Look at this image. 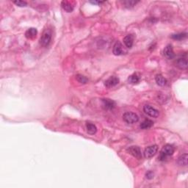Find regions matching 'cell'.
I'll list each match as a JSON object with an SVG mask.
<instances>
[{
	"instance_id": "cell-4",
	"label": "cell",
	"mask_w": 188,
	"mask_h": 188,
	"mask_svg": "<svg viewBox=\"0 0 188 188\" xmlns=\"http://www.w3.org/2000/svg\"><path fill=\"white\" fill-rule=\"evenodd\" d=\"M127 151L131 154V155H132L134 157H135L136 159H142V152H141V149L140 148V147H138L137 146H130L129 148H127Z\"/></svg>"
},
{
	"instance_id": "cell-7",
	"label": "cell",
	"mask_w": 188,
	"mask_h": 188,
	"mask_svg": "<svg viewBox=\"0 0 188 188\" xmlns=\"http://www.w3.org/2000/svg\"><path fill=\"white\" fill-rule=\"evenodd\" d=\"M102 107L106 110H112L115 107V102L110 99H103L102 100Z\"/></svg>"
},
{
	"instance_id": "cell-22",
	"label": "cell",
	"mask_w": 188,
	"mask_h": 188,
	"mask_svg": "<svg viewBox=\"0 0 188 188\" xmlns=\"http://www.w3.org/2000/svg\"><path fill=\"white\" fill-rule=\"evenodd\" d=\"M138 1H124V4H125L126 7H132L135 5Z\"/></svg>"
},
{
	"instance_id": "cell-12",
	"label": "cell",
	"mask_w": 188,
	"mask_h": 188,
	"mask_svg": "<svg viewBox=\"0 0 188 188\" xmlns=\"http://www.w3.org/2000/svg\"><path fill=\"white\" fill-rule=\"evenodd\" d=\"M176 66L181 69H186L187 67V60L186 56L184 58H180L176 60Z\"/></svg>"
},
{
	"instance_id": "cell-25",
	"label": "cell",
	"mask_w": 188,
	"mask_h": 188,
	"mask_svg": "<svg viewBox=\"0 0 188 188\" xmlns=\"http://www.w3.org/2000/svg\"><path fill=\"white\" fill-rule=\"evenodd\" d=\"M91 3H92V4H102V3H104V1H90Z\"/></svg>"
},
{
	"instance_id": "cell-2",
	"label": "cell",
	"mask_w": 188,
	"mask_h": 188,
	"mask_svg": "<svg viewBox=\"0 0 188 188\" xmlns=\"http://www.w3.org/2000/svg\"><path fill=\"white\" fill-rule=\"evenodd\" d=\"M123 120L126 124H135L139 121V117L136 113L132 112H126L123 115Z\"/></svg>"
},
{
	"instance_id": "cell-19",
	"label": "cell",
	"mask_w": 188,
	"mask_h": 188,
	"mask_svg": "<svg viewBox=\"0 0 188 188\" xmlns=\"http://www.w3.org/2000/svg\"><path fill=\"white\" fill-rule=\"evenodd\" d=\"M153 125H154V122H153L151 120L146 119L141 123V124H140V128H141L142 129H148L152 127Z\"/></svg>"
},
{
	"instance_id": "cell-8",
	"label": "cell",
	"mask_w": 188,
	"mask_h": 188,
	"mask_svg": "<svg viewBox=\"0 0 188 188\" xmlns=\"http://www.w3.org/2000/svg\"><path fill=\"white\" fill-rule=\"evenodd\" d=\"M163 54H164V56L167 58V59H173V58L175 57V54L174 52H173V46L171 45H167L165 49H164V51H163Z\"/></svg>"
},
{
	"instance_id": "cell-5",
	"label": "cell",
	"mask_w": 188,
	"mask_h": 188,
	"mask_svg": "<svg viewBox=\"0 0 188 188\" xmlns=\"http://www.w3.org/2000/svg\"><path fill=\"white\" fill-rule=\"evenodd\" d=\"M143 110H144L146 114L152 117V118H157L159 115V112L158 111L157 109H155L152 106L149 105H145L143 107Z\"/></svg>"
},
{
	"instance_id": "cell-11",
	"label": "cell",
	"mask_w": 188,
	"mask_h": 188,
	"mask_svg": "<svg viewBox=\"0 0 188 188\" xmlns=\"http://www.w3.org/2000/svg\"><path fill=\"white\" fill-rule=\"evenodd\" d=\"M119 83V79L115 77H110L105 82V85L107 88H113V87L117 85Z\"/></svg>"
},
{
	"instance_id": "cell-17",
	"label": "cell",
	"mask_w": 188,
	"mask_h": 188,
	"mask_svg": "<svg viewBox=\"0 0 188 188\" xmlns=\"http://www.w3.org/2000/svg\"><path fill=\"white\" fill-rule=\"evenodd\" d=\"M128 81L129 83L135 85V84L139 83V82L140 81V77L137 74H133L129 76L128 78Z\"/></svg>"
},
{
	"instance_id": "cell-21",
	"label": "cell",
	"mask_w": 188,
	"mask_h": 188,
	"mask_svg": "<svg viewBox=\"0 0 188 188\" xmlns=\"http://www.w3.org/2000/svg\"><path fill=\"white\" fill-rule=\"evenodd\" d=\"M76 78H77V81H78L79 83H80L81 84H86L88 82V79H87L86 77H85V76L81 75V74H78Z\"/></svg>"
},
{
	"instance_id": "cell-15",
	"label": "cell",
	"mask_w": 188,
	"mask_h": 188,
	"mask_svg": "<svg viewBox=\"0 0 188 188\" xmlns=\"http://www.w3.org/2000/svg\"><path fill=\"white\" fill-rule=\"evenodd\" d=\"M38 34V31L35 28H29L25 32V37L28 39H33L36 37Z\"/></svg>"
},
{
	"instance_id": "cell-14",
	"label": "cell",
	"mask_w": 188,
	"mask_h": 188,
	"mask_svg": "<svg viewBox=\"0 0 188 188\" xmlns=\"http://www.w3.org/2000/svg\"><path fill=\"white\" fill-rule=\"evenodd\" d=\"M124 43L127 48H132L134 43V37L132 35H128L124 37Z\"/></svg>"
},
{
	"instance_id": "cell-23",
	"label": "cell",
	"mask_w": 188,
	"mask_h": 188,
	"mask_svg": "<svg viewBox=\"0 0 188 188\" xmlns=\"http://www.w3.org/2000/svg\"><path fill=\"white\" fill-rule=\"evenodd\" d=\"M13 2H14V4H16L17 6L21 7H26V6L27 5V3L26 1H13Z\"/></svg>"
},
{
	"instance_id": "cell-24",
	"label": "cell",
	"mask_w": 188,
	"mask_h": 188,
	"mask_svg": "<svg viewBox=\"0 0 188 188\" xmlns=\"http://www.w3.org/2000/svg\"><path fill=\"white\" fill-rule=\"evenodd\" d=\"M146 176L148 179H151V178H154V173L152 171H148L146 173Z\"/></svg>"
},
{
	"instance_id": "cell-20",
	"label": "cell",
	"mask_w": 188,
	"mask_h": 188,
	"mask_svg": "<svg viewBox=\"0 0 188 188\" xmlns=\"http://www.w3.org/2000/svg\"><path fill=\"white\" fill-rule=\"evenodd\" d=\"M187 33L186 32H181V33H178V34H173L171 35V38L174 40H177V41H181L183 40V39L187 37Z\"/></svg>"
},
{
	"instance_id": "cell-1",
	"label": "cell",
	"mask_w": 188,
	"mask_h": 188,
	"mask_svg": "<svg viewBox=\"0 0 188 188\" xmlns=\"http://www.w3.org/2000/svg\"><path fill=\"white\" fill-rule=\"evenodd\" d=\"M174 147L170 144H166L163 146L160 151L159 159L160 161H165L168 157H170L174 153Z\"/></svg>"
},
{
	"instance_id": "cell-6",
	"label": "cell",
	"mask_w": 188,
	"mask_h": 188,
	"mask_svg": "<svg viewBox=\"0 0 188 188\" xmlns=\"http://www.w3.org/2000/svg\"><path fill=\"white\" fill-rule=\"evenodd\" d=\"M158 151V146L157 145H153V146H148L145 149L144 151V157L147 158V159H149L154 157L156 154H157Z\"/></svg>"
},
{
	"instance_id": "cell-9",
	"label": "cell",
	"mask_w": 188,
	"mask_h": 188,
	"mask_svg": "<svg viewBox=\"0 0 188 188\" xmlns=\"http://www.w3.org/2000/svg\"><path fill=\"white\" fill-rule=\"evenodd\" d=\"M113 52L115 55L116 56H119V55H122L124 54V50L123 49L122 44L121 43V42L117 41L115 43L114 46H113Z\"/></svg>"
},
{
	"instance_id": "cell-13",
	"label": "cell",
	"mask_w": 188,
	"mask_h": 188,
	"mask_svg": "<svg viewBox=\"0 0 188 188\" xmlns=\"http://www.w3.org/2000/svg\"><path fill=\"white\" fill-rule=\"evenodd\" d=\"M86 129L87 132L91 135H95L96 133V132H97V127H96V125L90 122H87Z\"/></svg>"
},
{
	"instance_id": "cell-18",
	"label": "cell",
	"mask_w": 188,
	"mask_h": 188,
	"mask_svg": "<svg viewBox=\"0 0 188 188\" xmlns=\"http://www.w3.org/2000/svg\"><path fill=\"white\" fill-rule=\"evenodd\" d=\"M156 83H157V84L158 85H159V86H165V85H166L167 84V80L165 78V77H162L161 74H158V75L156 76Z\"/></svg>"
},
{
	"instance_id": "cell-16",
	"label": "cell",
	"mask_w": 188,
	"mask_h": 188,
	"mask_svg": "<svg viewBox=\"0 0 188 188\" xmlns=\"http://www.w3.org/2000/svg\"><path fill=\"white\" fill-rule=\"evenodd\" d=\"M187 154H184L180 156L177 159L178 165H181V166H186L187 165Z\"/></svg>"
},
{
	"instance_id": "cell-3",
	"label": "cell",
	"mask_w": 188,
	"mask_h": 188,
	"mask_svg": "<svg viewBox=\"0 0 188 188\" xmlns=\"http://www.w3.org/2000/svg\"><path fill=\"white\" fill-rule=\"evenodd\" d=\"M52 40V33L49 30H46L43 32L41 38H40V45L43 47H47L49 45Z\"/></svg>"
},
{
	"instance_id": "cell-10",
	"label": "cell",
	"mask_w": 188,
	"mask_h": 188,
	"mask_svg": "<svg viewBox=\"0 0 188 188\" xmlns=\"http://www.w3.org/2000/svg\"><path fill=\"white\" fill-rule=\"evenodd\" d=\"M63 9L67 13H72L74 9V2L69 1H63L61 2Z\"/></svg>"
}]
</instances>
